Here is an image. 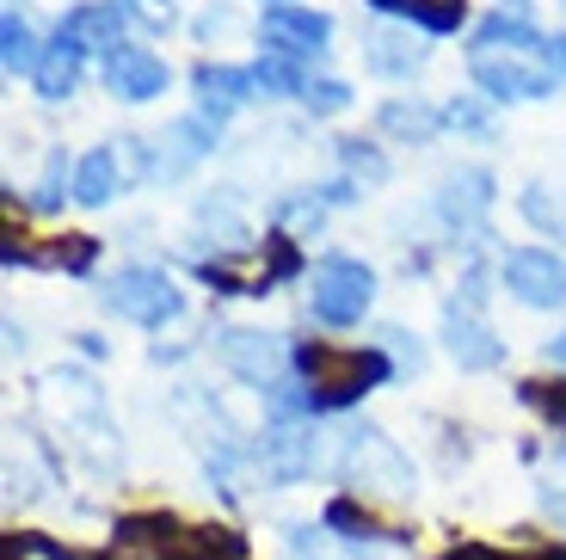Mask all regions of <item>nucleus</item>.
Segmentation results:
<instances>
[{
	"instance_id": "1",
	"label": "nucleus",
	"mask_w": 566,
	"mask_h": 560,
	"mask_svg": "<svg viewBox=\"0 0 566 560\" xmlns=\"http://www.w3.org/2000/svg\"><path fill=\"white\" fill-rule=\"evenodd\" d=\"M290 364L302 370L314 419H321V413H345V406H357L369 388H382V382L400 376V364L382 345H326V339H302V345L290 351Z\"/></svg>"
},
{
	"instance_id": "40",
	"label": "nucleus",
	"mask_w": 566,
	"mask_h": 560,
	"mask_svg": "<svg viewBox=\"0 0 566 560\" xmlns=\"http://www.w3.org/2000/svg\"><path fill=\"white\" fill-rule=\"evenodd\" d=\"M259 7H290V0H259Z\"/></svg>"
},
{
	"instance_id": "34",
	"label": "nucleus",
	"mask_w": 566,
	"mask_h": 560,
	"mask_svg": "<svg viewBox=\"0 0 566 560\" xmlns=\"http://www.w3.org/2000/svg\"><path fill=\"white\" fill-rule=\"evenodd\" d=\"M376 345H382L388 357H395V364H400V376H412V370L424 364V351H419V339H412L407 326H382V339H376Z\"/></svg>"
},
{
	"instance_id": "11",
	"label": "nucleus",
	"mask_w": 566,
	"mask_h": 560,
	"mask_svg": "<svg viewBox=\"0 0 566 560\" xmlns=\"http://www.w3.org/2000/svg\"><path fill=\"white\" fill-rule=\"evenodd\" d=\"M474 93L481 98H493V105H536V98H554L560 93V81H554L548 69H536V62H524V56H474Z\"/></svg>"
},
{
	"instance_id": "31",
	"label": "nucleus",
	"mask_w": 566,
	"mask_h": 560,
	"mask_svg": "<svg viewBox=\"0 0 566 560\" xmlns=\"http://www.w3.org/2000/svg\"><path fill=\"white\" fill-rule=\"evenodd\" d=\"M93 259H99V235H69L43 252V266H56V271H93Z\"/></svg>"
},
{
	"instance_id": "24",
	"label": "nucleus",
	"mask_w": 566,
	"mask_h": 560,
	"mask_svg": "<svg viewBox=\"0 0 566 560\" xmlns=\"http://www.w3.org/2000/svg\"><path fill=\"white\" fill-rule=\"evenodd\" d=\"M290 278H302V252H296V240L283 235V228H271L265 235V271L253 278V295H271L277 283H290Z\"/></svg>"
},
{
	"instance_id": "6",
	"label": "nucleus",
	"mask_w": 566,
	"mask_h": 560,
	"mask_svg": "<svg viewBox=\"0 0 566 560\" xmlns=\"http://www.w3.org/2000/svg\"><path fill=\"white\" fill-rule=\"evenodd\" d=\"M259 43H265V56H283L296 62V69H308V62L326 56V43H333V13H321V7H265L259 13Z\"/></svg>"
},
{
	"instance_id": "21",
	"label": "nucleus",
	"mask_w": 566,
	"mask_h": 560,
	"mask_svg": "<svg viewBox=\"0 0 566 560\" xmlns=\"http://www.w3.org/2000/svg\"><path fill=\"white\" fill-rule=\"evenodd\" d=\"M326 530H339L345 542H407V536L388 530L376 511H357V499H333V505H326Z\"/></svg>"
},
{
	"instance_id": "23",
	"label": "nucleus",
	"mask_w": 566,
	"mask_h": 560,
	"mask_svg": "<svg viewBox=\"0 0 566 560\" xmlns=\"http://www.w3.org/2000/svg\"><path fill=\"white\" fill-rule=\"evenodd\" d=\"M339 167H345V179L357 185V191H376V185H388V155L376 148V142H364V136H345L339 142Z\"/></svg>"
},
{
	"instance_id": "15",
	"label": "nucleus",
	"mask_w": 566,
	"mask_h": 560,
	"mask_svg": "<svg viewBox=\"0 0 566 560\" xmlns=\"http://www.w3.org/2000/svg\"><path fill=\"white\" fill-rule=\"evenodd\" d=\"M124 31H129L124 0H81V7H69V13H62L56 38L81 43L86 56H93V50L105 56V50H117V43H124Z\"/></svg>"
},
{
	"instance_id": "9",
	"label": "nucleus",
	"mask_w": 566,
	"mask_h": 560,
	"mask_svg": "<svg viewBox=\"0 0 566 560\" xmlns=\"http://www.w3.org/2000/svg\"><path fill=\"white\" fill-rule=\"evenodd\" d=\"M253 463L265 468L271 487H296V480H308L321 468V437L296 419H271L265 437L253 444Z\"/></svg>"
},
{
	"instance_id": "35",
	"label": "nucleus",
	"mask_w": 566,
	"mask_h": 560,
	"mask_svg": "<svg viewBox=\"0 0 566 560\" xmlns=\"http://www.w3.org/2000/svg\"><path fill=\"white\" fill-rule=\"evenodd\" d=\"M191 31H198V38H216V31H234V7H203V13H198V25H191Z\"/></svg>"
},
{
	"instance_id": "17",
	"label": "nucleus",
	"mask_w": 566,
	"mask_h": 560,
	"mask_svg": "<svg viewBox=\"0 0 566 560\" xmlns=\"http://www.w3.org/2000/svg\"><path fill=\"white\" fill-rule=\"evenodd\" d=\"M443 105H424V98H382L376 105V129H382L388 142H407V148H424V142L443 136Z\"/></svg>"
},
{
	"instance_id": "14",
	"label": "nucleus",
	"mask_w": 566,
	"mask_h": 560,
	"mask_svg": "<svg viewBox=\"0 0 566 560\" xmlns=\"http://www.w3.org/2000/svg\"><path fill=\"white\" fill-rule=\"evenodd\" d=\"M191 93H198L203 117L228 124L234 112H247L259 98V81H253V69H234V62H198V69H191Z\"/></svg>"
},
{
	"instance_id": "5",
	"label": "nucleus",
	"mask_w": 566,
	"mask_h": 560,
	"mask_svg": "<svg viewBox=\"0 0 566 560\" xmlns=\"http://www.w3.org/2000/svg\"><path fill=\"white\" fill-rule=\"evenodd\" d=\"M376 302V271L352 252H326L321 266H314V290H308V314L321 326H357Z\"/></svg>"
},
{
	"instance_id": "41",
	"label": "nucleus",
	"mask_w": 566,
	"mask_h": 560,
	"mask_svg": "<svg viewBox=\"0 0 566 560\" xmlns=\"http://www.w3.org/2000/svg\"><path fill=\"white\" fill-rule=\"evenodd\" d=\"M505 7H511V0H505ZM517 7H524V0H517Z\"/></svg>"
},
{
	"instance_id": "33",
	"label": "nucleus",
	"mask_w": 566,
	"mask_h": 560,
	"mask_svg": "<svg viewBox=\"0 0 566 560\" xmlns=\"http://www.w3.org/2000/svg\"><path fill=\"white\" fill-rule=\"evenodd\" d=\"M74 191V179H69V155H50V167H43V179H38V197H31V204H38V210H56L62 197Z\"/></svg>"
},
{
	"instance_id": "38",
	"label": "nucleus",
	"mask_w": 566,
	"mask_h": 560,
	"mask_svg": "<svg viewBox=\"0 0 566 560\" xmlns=\"http://www.w3.org/2000/svg\"><path fill=\"white\" fill-rule=\"evenodd\" d=\"M542 351H548V364H566V333H554Z\"/></svg>"
},
{
	"instance_id": "26",
	"label": "nucleus",
	"mask_w": 566,
	"mask_h": 560,
	"mask_svg": "<svg viewBox=\"0 0 566 560\" xmlns=\"http://www.w3.org/2000/svg\"><path fill=\"white\" fill-rule=\"evenodd\" d=\"M536 499H542V518L566 523V432L554 437V463L536 475Z\"/></svg>"
},
{
	"instance_id": "4",
	"label": "nucleus",
	"mask_w": 566,
	"mask_h": 560,
	"mask_svg": "<svg viewBox=\"0 0 566 560\" xmlns=\"http://www.w3.org/2000/svg\"><path fill=\"white\" fill-rule=\"evenodd\" d=\"M99 295H105V309H112L117 321L148 326V333H160V326H172L185 314V290L160 266H124L117 278H105Z\"/></svg>"
},
{
	"instance_id": "25",
	"label": "nucleus",
	"mask_w": 566,
	"mask_h": 560,
	"mask_svg": "<svg viewBox=\"0 0 566 560\" xmlns=\"http://www.w3.org/2000/svg\"><path fill=\"white\" fill-rule=\"evenodd\" d=\"M247 69H253V81H259L265 98H302L308 93V74H302L296 62H283V56H259V62H247Z\"/></svg>"
},
{
	"instance_id": "8",
	"label": "nucleus",
	"mask_w": 566,
	"mask_h": 560,
	"mask_svg": "<svg viewBox=\"0 0 566 560\" xmlns=\"http://www.w3.org/2000/svg\"><path fill=\"white\" fill-rule=\"evenodd\" d=\"M216 357H222L228 376H241L247 388L271 394L283 376V364H290V351H283L277 333H259V326H222L216 333Z\"/></svg>"
},
{
	"instance_id": "32",
	"label": "nucleus",
	"mask_w": 566,
	"mask_h": 560,
	"mask_svg": "<svg viewBox=\"0 0 566 560\" xmlns=\"http://www.w3.org/2000/svg\"><path fill=\"white\" fill-rule=\"evenodd\" d=\"M124 13H129V25L167 38V31L179 25V0H124Z\"/></svg>"
},
{
	"instance_id": "13",
	"label": "nucleus",
	"mask_w": 566,
	"mask_h": 560,
	"mask_svg": "<svg viewBox=\"0 0 566 560\" xmlns=\"http://www.w3.org/2000/svg\"><path fill=\"white\" fill-rule=\"evenodd\" d=\"M216 148H222V124H216V117H203V112L172 117L167 136H160V148H155V179H160V185H167V179H185V173L203 167Z\"/></svg>"
},
{
	"instance_id": "28",
	"label": "nucleus",
	"mask_w": 566,
	"mask_h": 560,
	"mask_svg": "<svg viewBox=\"0 0 566 560\" xmlns=\"http://www.w3.org/2000/svg\"><path fill=\"white\" fill-rule=\"evenodd\" d=\"M198 228H216L228 247H247V222H241V210H234V197H228V191L198 204Z\"/></svg>"
},
{
	"instance_id": "19",
	"label": "nucleus",
	"mask_w": 566,
	"mask_h": 560,
	"mask_svg": "<svg viewBox=\"0 0 566 560\" xmlns=\"http://www.w3.org/2000/svg\"><path fill=\"white\" fill-rule=\"evenodd\" d=\"M542 31L530 25L524 13H486L481 25H474V38H468V50L474 56H493V50H505V56H542Z\"/></svg>"
},
{
	"instance_id": "37",
	"label": "nucleus",
	"mask_w": 566,
	"mask_h": 560,
	"mask_svg": "<svg viewBox=\"0 0 566 560\" xmlns=\"http://www.w3.org/2000/svg\"><path fill=\"white\" fill-rule=\"evenodd\" d=\"M25 548H31V554H43V560H86V554H74V548H56L50 536H25Z\"/></svg>"
},
{
	"instance_id": "22",
	"label": "nucleus",
	"mask_w": 566,
	"mask_h": 560,
	"mask_svg": "<svg viewBox=\"0 0 566 560\" xmlns=\"http://www.w3.org/2000/svg\"><path fill=\"white\" fill-rule=\"evenodd\" d=\"M38 62H43L38 31H31L19 13H7V19H0V69L19 81V74H38Z\"/></svg>"
},
{
	"instance_id": "30",
	"label": "nucleus",
	"mask_w": 566,
	"mask_h": 560,
	"mask_svg": "<svg viewBox=\"0 0 566 560\" xmlns=\"http://www.w3.org/2000/svg\"><path fill=\"white\" fill-rule=\"evenodd\" d=\"M302 105H308L314 117H339V112H352V86L333 81V74H314L308 93H302Z\"/></svg>"
},
{
	"instance_id": "36",
	"label": "nucleus",
	"mask_w": 566,
	"mask_h": 560,
	"mask_svg": "<svg viewBox=\"0 0 566 560\" xmlns=\"http://www.w3.org/2000/svg\"><path fill=\"white\" fill-rule=\"evenodd\" d=\"M542 69H548L554 81H566V31H560V38L542 43Z\"/></svg>"
},
{
	"instance_id": "39",
	"label": "nucleus",
	"mask_w": 566,
	"mask_h": 560,
	"mask_svg": "<svg viewBox=\"0 0 566 560\" xmlns=\"http://www.w3.org/2000/svg\"><path fill=\"white\" fill-rule=\"evenodd\" d=\"M524 560H566V548H536V554H524Z\"/></svg>"
},
{
	"instance_id": "20",
	"label": "nucleus",
	"mask_w": 566,
	"mask_h": 560,
	"mask_svg": "<svg viewBox=\"0 0 566 560\" xmlns=\"http://www.w3.org/2000/svg\"><path fill=\"white\" fill-rule=\"evenodd\" d=\"M81 74H86V50L69 38H56V43H43V62H38V74H31V86H38V98L62 105V98L81 93Z\"/></svg>"
},
{
	"instance_id": "12",
	"label": "nucleus",
	"mask_w": 566,
	"mask_h": 560,
	"mask_svg": "<svg viewBox=\"0 0 566 560\" xmlns=\"http://www.w3.org/2000/svg\"><path fill=\"white\" fill-rule=\"evenodd\" d=\"M99 74H105V86H112L124 105H148V98H160L172 86L167 56H155L148 43H117V50H105Z\"/></svg>"
},
{
	"instance_id": "2",
	"label": "nucleus",
	"mask_w": 566,
	"mask_h": 560,
	"mask_svg": "<svg viewBox=\"0 0 566 560\" xmlns=\"http://www.w3.org/2000/svg\"><path fill=\"white\" fill-rule=\"evenodd\" d=\"M333 468L357 492H382V499H412L419 492V468L382 425H345L333 437Z\"/></svg>"
},
{
	"instance_id": "7",
	"label": "nucleus",
	"mask_w": 566,
	"mask_h": 560,
	"mask_svg": "<svg viewBox=\"0 0 566 560\" xmlns=\"http://www.w3.org/2000/svg\"><path fill=\"white\" fill-rule=\"evenodd\" d=\"M499 283L524 309H542V314L566 309V259L548 247H505L499 252Z\"/></svg>"
},
{
	"instance_id": "18",
	"label": "nucleus",
	"mask_w": 566,
	"mask_h": 560,
	"mask_svg": "<svg viewBox=\"0 0 566 560\" xmlns=\"http://www.w3.org/2000/svg\"><path fill=\"white\" fill-rule=\"evenodd\" d=\"M129 191V173L124 160H117V148H86L81 160H74V204L81 210H105L112 197Z\"/></svg>"
},
{
	"instance_id": "27",
	"label": "nucleus",
	"mask_w": 566,
	"mask_h": 560,
	"mask_svg": "<svg viewBox=\"0 0 566 560\" xmlns=\"http://www.w3.org/2000/svg\"><path fill=\"white\" fill-rule=\"evenodd\" d=\"M443 117H450L462 136H474V142H499V124H493V112L481 105V93H455L450 105H443Z\"/></svg>"
},
{
	"instance_id": "16",
	"label": "nucleus",
	"mask_w": 566,
	"mask_h": 560,
	"mask_svg": "<svg viewBox=\"0 0 566 560\" xmlns=\"http://www.w3.org/2000/svg\"><path fill=\"white\" fill-rule=\"evenodd\" d=\"M424 56H431V43H412V31L400 25H376L364 38V69L376 81H412L424 69Z\"/></svg>"
},
{
	"instance_id": "10",
	"label": "nucleus",
	"mask_w": 566,
	"mask_h": 560,
	"mask_svg": "<svg viewBox=\"0 0 566 560\" xmlns=\"http://www.w3.org/2000/svg\"><path fill=\"white\" fill-rule=\"evenodd\" d=\"M493 197H499V179L486 167H450L438 185V197H431V210H438V222L450 228V235H481Z\"/></svg>"
},
{
	"instance_id": "29",
	"label": "nucleus",
	"mask_w": 566,
	"mask_h": 560,
	"mask_svg": "<svg viewBox=\"0 0 566 560\" xmlns=\"http://www.w3.org/2000/svg\"><path fill=\"white\" fill-rule=\"evenodd\" d=\"M517 210H524V222H536L542 235L566 240V204H554V197H548V185H530V191L517 197Z\"/></svg>"
},
{
	"instance_id": "3",
	"label": "nucleus",
	"mask_w": 566,
	"mask_h": 560,
	"mask_svg": "<svg viewBox=\"0 0 566 560\" xmlns=\"http://www.w3.org/2000/svg\"><path fill=\"white\" fill-rule=\"evenodd\" d=\"M486 271L481 266H468V278L455 283V295L443 302V351H450V364L455 370H499L505 364V339L486 326Z\"/></svg>"
}]
</instances>
